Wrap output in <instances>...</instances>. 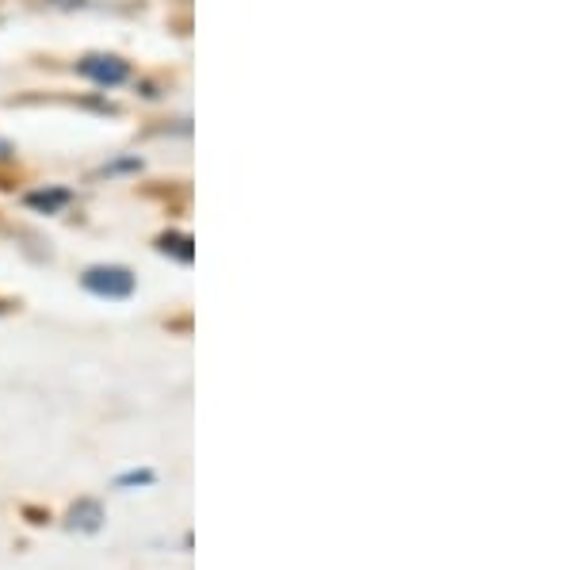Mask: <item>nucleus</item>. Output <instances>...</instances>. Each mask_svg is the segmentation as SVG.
<instances>
[{"mask_svg": "<svg viewBox=\"0 0 573 570\" xmlns=\"http://www.w3.org/2000/svg\"><path fill=\"white\" fill-rule=\"evenodd\" d=\"M161 249H165V253H176V261L191 264V238H184V234H165V238H161Z\"/></svg>", "mask_w": 573, "mask_h": 570, "instance_id": "obj_4", "label": "nucleus"}, {"mask_svg": "<svg viewBox=\"0 0 573 570\" xmlns=\"http://www.w3.org/2000/svg\"><path fill=\"white\" fill-rule=\"evenodd\" d=\"M104 525V505L85 498V502H77L69 509V528H77V532H96V528Z\"/></svg>", "mask_w": 573, "mask_h": 570, "instance_id": "obj_3", "label": "nucleus"}, {"mask_svg": "<svg viewBox=\"0 0 573 570\" xmlns=\"http://www.w3.org/2000/svg\"><path fill=\"white\" fill-rule=\"evenodd\" d=\"M77 73H81V77H88L92 85L115 88V85H123V81L130 77V66L123 62V58H111V54H92V58H85V62L77 66Z\"/></svg>", "mask_w": 573, "mask_h": 570, "instance_id": "obj_2", "label": "nucleus"}, {"mask_svg": "<svg viewBox=\"0 0 573 570\" xmlns=\"http://www.w3.org/2000/svg\"><path fill=\"white\" fill-rule=\"evenodd\" d=\"M65 192H50V196H46V192H35V196H27V203H31V207H46V211H54V207H62L65 203Z\"/></svg>", "mask_w": 573, "mask_h": 570, "instance_id": "obj_6", "label": "nucleus"}, {"mask_svg": "<svg viewBox=\"0 0 573 570\" xmlns=\"http://www.w3.org/2000/svg\"><path fill=\"white\" fill-rule=\"evenodd\" d=\"M153 479H157L153 471H127V475L115 479V486H119V490H127V486H149Z\"/></svg>", "mask_w": 573, "mask_h": 570, "instance_id": "obj_5", "label": "nucleus"}, {"mask_svg": "<svg viewBox=\"0 0 573 570\" xmlns=\"http://www.w3.org/2000/svg\"><path fill=\"white\" fill-rule=\"evenodd\" d=\"M81 284L100 299H130L134 295V272L123 264H96L81 276Z\"/></svg>", "mask_w": 573, "mask_h": 570, "instance_id": "obj_1", "label": "nucleus"}]
</instances>
